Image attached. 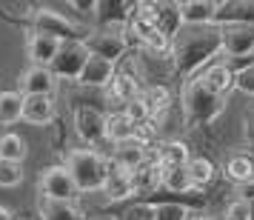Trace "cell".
Segmentation results:
<instances>
[{
  "label": "cell",
  "instance_id": "obj_1",
  "mask_svg": "<svg viewBox=\"0 0 254 220\" xmlns=\"http://www.w3.org/2000/svg\"><path fill=\"white\" fill-rule=\"evenodd\" d=\"M223 52V29L220 26H183L172 43V66L177 74H194L214 63Z\"/></svg>",
  "mask_w": 254,
  "mask_h": 220
},
{
  "label": "cell",
  "instance_id": "obj_2",
  "mask_svg": "<svg viewBox=\"0 0 254 220\" xmlns=\"http://www.w3.org/2000/svg\"><path fill=\"white\" fill-rule=\"evenodd\" d=\"M223 109H226V97L214 94L200 77H191L183 86V117L189 129L208 126L223 115Z\"/></svg>",
  "mask_w": 254,
  "mask_h": 220
},
{
  "label": "cell",
  "instance_id": "obj_3",
  "mask_svg": "<svg viewBox=\"0 0 254 220\" xmlns=\"http://www.w3.org/2000/svg\"><path fill=\"white\" fill-rule=\"evenodd\" d=\"M66 169L71 172L80 192H103V183L109 177V157L94 149H71L66 154Z\"/></svg>",
  "mask_w": 254,
  "mask_h": 220
},
{
  "label": "cell",
  "instance_id": "obj_4",
  "mask_svg": "<svg viewBox=\"0 0 254 220\" xmlns=\"http://www.w3.org/2000/svg\"><path fill=\"white\" fill-rule=\"evenodd\" d=\"M29 32L49 35V37H55V40H60V43H86L89 35H92L86 26L74 23L71 17L55 12V9H49V6H37L35 9V17H32Z\"/></svg>",
  "mask_w": 254,
  "mask_h": 220
},
{
  "label": "cell",
  "instance_id": "obj_5",
  "mask_svg": "<svg viewBox=\"0 0 254 220\" xmlns=\"http://www.w3.org/2000/svg\"><path fill=\"white\" fill-rule=\"evenodd\" d=\"M86 49H89V55H94V58H103V60H109V63H117V60L126 55L128 37H126L123 29H97V32L89 35Z\"/></svg>",
  "mask_w": 254,
  "mask_h": 220
},
{
  "label": "cell",
  "instance_id": "obj_6",
  "mask_svg": "<svg viewBox=\"0 0 254 220\" xmlns=\"http://www.w3.org/2000/svg\"><path fill=\"white\" fill-rule=\"evenodd\" d=\"M37 189H40V197H52V200H77V195H80V189L66 166L46 169L37 180Z\"/></svg>",
  "mask_w": 254,
  "mask_h": 220
},
{
  "label": "cell",
  "instance_id": "obj_7",
  "mask_svg": "<svg viewBox=\"0 0 254 220\" xmlns=\"http://www.w3.org/2000/svg\"><path fill=\"white\" fill-rule=\"evenodd\" d=\"M89 49L86 43H63L58 52V58L55 63L49 66V69L55 72V77H66V80H80L83 69H86V63H89Z\"/></svg>",
  "mask_w": 254,
  "mask_h": 220
},
{
  "label": "cell",
  "instance_id": "obj_8",
  "mask_svg": "<svg viewBox=\"0 0 254 220\" xmlns=\"http://www.w3.org/2000/svg\"><path fill=\"white\" fill-rule=\"evenodd\" d=\"M223 29V55L229 60H246L254 55V26H220Z\"/></svg>",
  "mask_w": 254,
  "mask_h": 220
},
{
  "label": "cell",
  "instance_id": "obj_9",
  "mask_svg": "<svg viewBox=\"0 0 254 220\" xmlns=\"http://www.w3.org/2000/svg\"><path fill=\"white\" fill-rule=\"evenodd\" d=\"M106 117L94 106H74V132L86 143H103L106 140Z\"/></svg>",
  "mask_w": 254,
  "mask_h": 220
},
{
  "label": "cell",
  "instance_id": "obj_10",
  "mask_svg": "<svg viewBox=\"0 0 254 220\" xmlns=\"http://www.w3.org/2000/svg\"><path fill=\"white\" fill-rule=\"evenodd\" d=\"M134 9L137 3H128V0H100L94 9V17L100 29H126Z\"/></svg>",
  "mask_w": 254,
  "mask_h": 220
},
{
  "label": "cell",
  "instance_id": "obj_11",
  "mask_svg": "<svg viewBox=\"0 0 254 220\" xmlns=\"http://www.w3.org/2000/svg\"><path fill=\"white\" fill-rule=\"evenodd\" d=\"M197 77L206 83L214 94H220V97H226L231 89H237V72H234L231 63H211V66H206Z\"/></svg>",
  "mask_w": 254,
  "mask_h": 220
},
{
  "label": "cell",
  "instance_id": "obj_12",
  "mask_svg": "<svg viewBox=\"0 0 254 220\" xmlns=\"http://www.w3.org/2000/svg\"><path fill=\"white\" fill-rule=\"evenodd\" d=\"M254 26V0H226L217 6L214 26Z\"/></svg>",
  "mask_w": 254,
  "mask_h": 220
},
{
  "label": "cell",
  "instance_id": "obj_13",
  "mask_svg": "<svg viewBox=\"0 0 254 220\" xmlns=\"http://www.w3.org/2000/svg\"><path fill=\"white\" fill-rule=\"evenodd\" d=\"M37 218L40 220H89L74 200H52V197H37Z\"/></svg>",
  "mask_w": 254,
  "mask_h": 220
},
{
  "label": "cell",
  "instance_id": "obj_14",
  "mask_svg": "<svg viewBox=\"0 0 254 220\" xmlns=\"http://www.w3.org/2000/svg\"><path fill=\"white\" fill-rule=\"evenodd\" d=\"M131 183H134V195H154L163 189V166L154 157L137 166L131 172Z\"/></svg>",
  "mask_w": 254,
  "mask_h": 220
},
{
  "label": "cell",
  "instance_id": "obj_15",
  "mask_svg": "<svg viewBox=\"0 0 254 220\" xmlns=\"http://www.w3.org/2000/svg\"><path fill=\"white\" fill-rule=\"evenodd\" d=\"M103 195L117 203V200H131L134 197V183H131V172L126 169H120L115 163L109 160V177H106L103 183Z\"/></svg>",
  "mask_w": 254,
  "mask_h": 220
},
{
  "label": "cell",
  "instance_id": "obj_16",
  "mask_svg": "<svg viewBox=\"0 0 254 220\" xmlns=\"http://www.w3.org/2000/svg\"><path fill=\"white\" fill-rule=\"evenodd\" d=\"M60 40H55V37L49 35H37V32H29V43H26V52H29V58H32V63L35 66H52L55 63V58H58L60 52Z\"/></svg>",
  "mask_w": 254,
  "mask_h": 220
},
{
  "label": "cell",
  "instance_id": "obj_17",
  "mask_svg": "<svg viewBox=\"0 0 254 220\" xmlns=\"http://www.w3.org/2000/svg\"><path fill=\"white\" fill-rule=\"evenodd\" d=\"M58 86V77L55 72L46 69V66H32L29 72H23L20 77V94H52Z\"/></svg>",
  "mask_w": 254,
  "mask_h": 220
},
{
  "label": "cell",
  "instance_id": "obj_18",
  "mask_svg": "<svg viewBox=\"0 0 254 220\" xmlns=\"http://www.w3.org/2000/svg\"><path fill=\"white\" fill-rule=\"evenodd\" d=\"M217 6L220 3H214V0H186V3H180L183 23L186 26H214Z\"/></svg>",
  "mask_w": 254,
  "mask_h": 220
},
{
  "label": "cell",
  "instance_id": "obj_19",
  "mask_svg": "<svg viewBox=\"0 0 254 220\" xmlns=\"http://www.w3.org/2000/svg\"><path fill=\"white\" fill-rule=\"evenodd\" d=\"M140 126L126 115V112H115V115L106 117V140H112L115 146L128 143V140H137Z\"/></svg>",
  "mask_w": 254,
  "mask_h": 220
},
{
  "label": "cell",
  "instance_id": "obj_20",
  "mask_svg": "<svg viewBox=\"0 0 254 220\" xmlns=\"http://www.w3.org/2000/svg\"><path fill=\"white\" fill-rule=\"evenodd\" d=\"M55 117V100L52 94H29L23 103V120L35 123V126H46Z\"/></svg>",
  "mask_w": 254,
  "mask_h": 220
},
{
  "label": "cell",
  "instance_id": "obj_21",
  "mask_svg": "<svg viewBox=\"0 0 254 220\" xmlns=\"http://www.w3.org/2000/svg\"><path fill=\"white\" fill-rule=\"evenodd\" d=\"M109 160L115 163V166H120V169H126V172H134L137 166H143V163L149 160V154H146V146L140 140H128V143L115 146V154Z\"/></svg>",
  "mask_w": 254,
  "mask_h": 220
},
{
  "label": "cell",
  "instance_id": "obj_22",
  "mask_svg": "<svg viewBox=\"0 0 254 220\" xmlns=\"http://www.w3.org/2000/svg\"><path fill=\"white\" fill-rule=\"evenodd\" d=\"M115 63H109V60L103 58H89V63H86V69H83L80 74V83L83 86H92V89H100V86H109V83L115 80Z\"/></svg>",
  "mask_w": 254,
  "mask_h": 220
},
{
  "label": "cell",
  "instance_id": "obj_23",
  "mask_svg": "<svg viewBox=\"0 0 254 220\" xmlns=\"http://www.w3.org/2000/svg\"><path fill=\"white\" fill-rule=\"evenodd\" d=\"M154 9H157V32H163L166 37H177L180 35V29H183V12H180V3H154Z\"/></svg>",
  "mask_w": 254,
  "mask_h": 220
},
{
  "label": "cell",
  "instance_id": "obj_24",
  "mask_svg": "<svg viewBox=\"0 0 254 220\" xmlns=\"http://www.w3.org/2000/svg\"><path fill=\"white\" fill-rule=\"evenodd\" d=\"M154 160L160 163L163 169H177V166H189L191 151H189V146L183 140H169V143L157 146V157Z\"/></svg>",
  "mask_w": 254,
  "mask_h": 220
},
{
  "label": "cell",
  "instance_id": "obj_25",
  "mask_svg": "<svg viewBox=\"0 0 254 220\" xmlns=\"http://www.w3.org/2000/svg\"><path fill=\"white\" fill-rule=\"evenodd\" d=\"M163 192H172V195H191V192H197L194 183H191L189 169L186 166L163 169Z\"/></svg>",
  "mask_w": 254,
  "mask_h": 220
},
{
  "label": "cell",
  "instance_id": "obj_26",
  "mask_svg": "<svg viewBox=\"0 0 254 220\" xmlns=\"http://www.w3.org/2000/svg\"><path fill=\"white\" fill-rule=\"evenodd\" d=\"M26 154H29V146H26V140L17 132H3L0 135V160L23 163Z\"/></svg>",
  "mask_w": 254,
  "mask_h": 220
},
{
  "label": "cell",
  "instance_id": "obj_27",
  "mask_svg": "<svg viewBox=\"0 0 254 220\" xmlns=\"http://www.w3.org/2000/svg\"><path fill=\"white\" fill-rule=\"evenodd\" d=\"M23 103L26 94L20 92H0V123L3 126H12L23 117Z\"/></svg>",
  "mask_w": 254,
  "mask_h": 220
},
{
  "label": "cell",
  "instance_id": "obj_28",
  "mask_svg": "<svg viewBox=\"0 0 254 220\" xmlns=\"http://www.w3.org/2000/svg\"><path fill=\"white\" fill-rule=\"evenodd\" d=\"M226 177L237 186L254 180V160L249 154H234V157H229V163H226Z\"/></svg>",
  "mask_w": 254,
  "mask_h": 220
},
{
  "label": "cell",
  "instance_id": "obj_29",
  "mask_svg": "<svg viewBox=\"0 0 254 220\" xmlns=\"http://www.w3.org/2000/svg\"><path fill=\"white\" fill-rule=\"evenodd\" d=\"M186 169H189V174H191V183H194L197 192L206 189V186L214 180V163L208 160V157H203V154H200V157H191Z\"/></svg>",
  "mask_w": 254,
  "mask_h": 220
},
{
  "label": "cell",
  "instance_id": "obj_30",
  "mask_svg": "<svg viewBox=\"0 0 254 220\" xmlns=\"http://www.w3.org/2000/svg\"><path fill=\"white\" fill-rule=\"evenodd\" d=\"M112 94L117 100H123V106L128 100H134L137 97V77H131L128 72H117L115 80H112Z\"/></svg>",
  "mask_w": 254,
  "mask_h": 220
},
{
  "label": "cell",
  "instance_id": "obj_31",
  "mask_svg": "<svg viewBox=\"0 0 254 220\" xmlns=\"http://www.w3.org/2000/svg\"><path fill=\"white\" fill-rule=\"evenodd\" d=\"M143 100L149 103L151 117H154V115H160V112H166V109H169V103H172V94H169V89H166V86H149V89L143 92Z\"/></svg>",
  "mask_w": 254,
  "mask_h": 220
},
{
  "label": "cell",
  "instance_id": "obj_32",
  "mask_svg": "<svg viewBox=\"0 0 254 220\" xmlns=\"http://www.w3.org/2000/svg\"><path fill=\"white\" fill-rule=\"evenodd\" d=\"M123 112H126L137 126H143V123H149V120H151V109H149V103L143 100V94H137L134 100H128V103L123 106Z\"/></svg>",
  "mask_w": 254,
  "mask_h": 220
},
{
  "label": "cell",
  "instance_id": "obj_33",
  "mask_svg": "<svg viewBox=\"0 0 254 220\" xmlns=\"http://www.w3.org/2000/svg\"><path fill=\"white\" fill-rule=\"evenodd\" d=\"M23 183V169L20 163H9V160H0V186L12 189V186Z\"/></svg>",
  "mask_w": 254,
  "mask_h": 220
},
{
  "label": "cell",
  "instance_id": "obj_34",
  "mask_svg": "<svg viewBox=\"0 0 254 220\" xmlns=\"http://www.w3.org/2000/svg\"><path fill=\"white\" fill-rule=\"evenodd\" d=\"M189 209L180 203H160L154 206V220H189Z\"/></svg>",
  "mask_w": 254,
  "mask_h": 220
},
{
  "label": "cell",
  "instance_id": "obj_35",
  "mask_svg": "<svg viewBox=\"0 0 254 220\" xmlns=\"http://www.w3.org/2000/svg\"><path fill=\"white\" fill-rule=\"evenodd\" d=\"M120 220H154V206H149V203H134V200H131V203L123 209Z\"/></svg>",
  "mask_w": 254,
  "mask_h": 220
},
{
  "label": "cell",
  "instance_id": "obj_36",
  "mask_svg": "<svg viewBox=\"0 0 254 220\" xmlns=\"http://www.w3.org/2000/svg\"><path fill=\"white\" fill-rule=\"evenodd\" d=\"M249 215H252V203H246V200H231L229 206H226V215H223V220H249Z\"/></svg>",
  "mask_w": 254,
  "mask_h": 220
},
{
  "label": "cell",
  "instance_id": "obj_37",
  "mask_svg": "<svg viewBox=\"0 0 254 220\" xmlns=\"http://www.w3.org/2000/svg\"><path fill=\"white\" fill-rule=\"evenodd\" d=\"M237 89H240L243 94L254 97V63L252 66H246L243 72H237Z\"/></svg>",
  "mask_w": 254,
  "mask_h": 220
},
{
  "label": "cell",
  "instance_id": "obj_38",
  "mask_svg": "<svg viewBox=\"0 0 254 220\" xmlns=\"http://www.w3.org/2000/svg\"><path fill=\"white\" fill-rule=\"evenodd\" d=\"M243 138H246V143L254 146V109H249L243 115Z\"/></svg>",
  "mask_w": 254,
  "mask_h": 220
},
{
  "label": "cell",
  "instance_id": "obj_39",
  "mask_svg": "<svg viewBox=\"0 0 254 220\" xmlns=\"http://www.w3.org/2000/svg\"><path fill=\"white\" fill-rule=\"evenodd\" d=\"M237 197H240V200H246V203H254V180L237 186Z\"/></svg>",
  "mask_w": 254,
  "mask_h": 220
},
{
  "label": "cell",
  "instance_id": "obj_40",
  "mask_svg": "<svg viewBox=\"0 0 254 220\" xmlns=\"http://www.w3.org/2000/svg\"><path fill=\"white\" fill-rule=\"evenodd\" d=\"M0 220H14V215L6 206H0Z\"/></svg>",
  "mask_w": 254,
  "mask_h": 220
},
{
  "label": "cell",
  "instance_id": "obj_41",
  "mask_svg": "<svg viewBox=\"0 0 254 220\" xmlns=\"http://www.w3.org/2000/svg\"><path fill=\"white\" fill-rule=\"evenodd\" d=\"M189 220H211V218H206V215H200V212H191V215H189Z\"/></svg>",
  "mask_w": 254,
  "mask_h": 220
},
{
  "label": "cell",
  "instance_id": "obj_42",
  "mask_svg": "<svg viewBox=\"0 0 254 220\" xmlns=\"http://www.w3.org/2000/svg\"><path fill=\"white\" fill-rule=\"evenodd\" d=\"M249 220H254V203H252V215H249Z\"/></svg>",
  "mask_w": 254,
  "mask_h": 220
},
{
  "label": "cell",
  "instance_id": "obj_43",
  "mask_svg": "<svg viewBox=\"0 0 254 220\" xmlns=\"http://www.w3.org/2000/svg\"><path fill=\"white\" fill-rule=\"evenodd\" d=\"M92 220H115V218H92Z\"/></svg>",
  "mask_w": 254,
  "mask_h": 220
},
{
  "label": "cell",
  "instance_id": "obj_44",
  "mask_svg": "<svg viewBox=\"0 0 254 220\" xmlns=\"http://www.w3.org/2000/svg\"><path fill=\"white\" fill-rule=\"evenodd\" d=\"M252 58H254V55H252Z\"/></svg>",
  "mask_w": 254,
  "mask_h": 220
}]
</instances>
